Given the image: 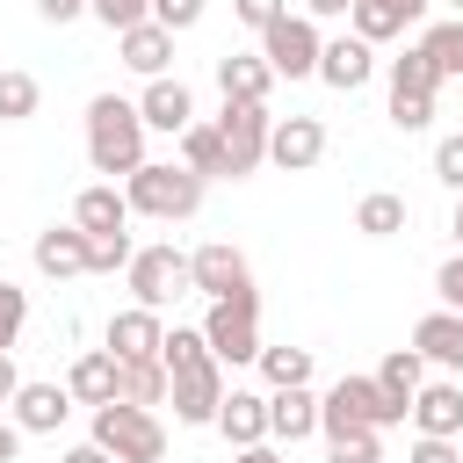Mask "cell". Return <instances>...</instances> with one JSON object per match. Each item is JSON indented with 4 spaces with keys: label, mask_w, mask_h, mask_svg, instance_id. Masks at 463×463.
Masks as SVG:
<instances>
[{
    "label": "cell",
    "mask_w": 463,
    "mask_h": 463,
    "mask_svg": "<svg viewBox=\"0 0 463 463\" xmlns=\"http://www.w3.org/2000/svg\"><path fill=\"white\" fill-rule=\"evenodd\" d=\"M87 14H94L101 29H130V22L152 14V0H87Z\"/></svg>",
    "instance_id": "cell-37"
},
{
    "label": "cell",
    "mask_w": 463,
    "mask_h": 463,
    "mask_svg": "<svg viewBox=\"0 0 463 463\" xmlns=\"http://www.w3.org/2000/svg\"><path fill=\"white\" fill-rule=\"evenodd\" d=\"M36 275H51V282H72V275H87V232L80 224H51V232H36Z\"/></svg>",
    "instance_id": "cell-20"
},
{
    "label": "cell",
    "mask_w": 463,
    "mask_h": 463,
    "mask_svg": "<svg viewBox=\"0 0 463 463\" xmlns=\"http://www.w3.org/2000/svg\"><path fill=\"white\" fill-rule=\"evenodd\" d=\"M203 174H188L181 159H145L137 174H123V203H130V217H159V224H181V217H195L203 210Z\"/></svg>",
    "instance_id": "cell-3"
},
{
    "label": "cell",
    "mask_w": 463,
    "mask_h": 463,
    "mask_svg": "<svg viewBox=\"0 0 463 463\" xmlns=\"http://www.w3.org/2000/svg\"><path fill=\"white\" fill-rule=\"evenodd\" d=\"M203 7H210V0H152V22L181 36V29H195V22H203Z\"/></svg>",
    "instance_id": "cell-38"
},
{
    "label": "cell",
    "mask_w": 463,
    "mask_h": 463,
    "mask_svg": "<svg viewBox=\"0 0 463 463\" xmlns=\"http://www.w3.org/2000/svg\"><path fill=\"white\" fill-rule=\"evenodd\" d=\"M36 14H43L51 29H65V22H80V14H87V0H36Z\"/></svg>",
    "instance_id": "cell-44"
},
{
    "label": "cell",
    "mask_w": 463,
    "mask_h": 463,
    "mask_svg": "<svg viewBox=\"0 0 463 463\" xmlns=\"http://www.w3.org/2000/svg\"><path fill=\"white\" fill-rule=\"evenodd\" d=\"M181 166H188V174H203V181H217V174L232 181L224 130H217V123H188V130H181Z\"/></svg>",
    "instance_id": "cell-26"
},
{
    "label": "cell",
    "mask_w": 463,
    "mask_h": 463,
    "mask_svg": "<svg viewBox=\"0 0 463 463\" xmlns=\"http://www.w3.org/2000/svg\"><path fill=\"white\" fill-rule=\"evenodd\" d=\"M427 383V362H420V347H391L383 362H376V391L391 398V405H412V391Z\"/></svg>",
    "instance_id": "cell-27"
},
{
    "label": "cell",
    "mask_w": 463,
    "mask_h": 463,
    "mask_svg": "<svg viewBox=\"0 0 463 463\" xmlns=\"http://www.w3.org/2000/svg\"><path fill=\"white\" fill-rule=\"evenodd\" d=\"M405 463H463V449H456V441H441V434H420V441L405 449Z\"/></svg>",
    "instance_id": "cell-43"
},
{
    "label": "cell",
    "mask_w": 463,
    "mask_h": 463,
    "mask_svg": "<svg viewBox=\"0 0 463 463\" xmlns=\"http://www.w3.org/2000/svg\"><path fill=\"white\" fill-rule=\"evenodd\" d=\"M449 232H456V253H463V188H456V210H449Z\"/></svg>",
    "instance_id": "cell-50"
},
{
    "label": "cell",
    "mask_w": 463,
    "mask_h": 463,
    "mask_svg": "<svg viewBox=\"0 0 463 463\" xmlns=\"http://www.w3.org/2000/svg\"><path fill=\"white\" fill-rule=\"evenodd\" d=\"M253 362H260L268 391H282V383H311V347H260Z\"/></svg>",
    "instance_id": "cell-33"
},
{
    "label": "cell",
    "mask_w": 463,
    "mask_h": 463,
    "mask_svg": "<svg viewBox=\"0 0 463 463\" xmlns=\"http://www.w3.org/2000/svg\"><path fill=\"white\" fill-rule=\"evenodd\" d=\"M311 80H326L333 94L369 87V80H376V43H362L354 29H347V36H333V43H318V72H311Z\"/></svg>",
    "instance_id": "cell-12"
},
{
    "label": "cell",
    "mask_w": 463,
    "mask_h": 463,
    "mask_svg": "<svg viewBox=\"0 0 463 463\" xmlns=\"http://www.w3.org/2000/svg\"><path fill=\"white\" fill-rule=\"evenodd\" d=\"M232 449H253V441H268V391H232L224 383V405H217V420H210Z\"/></svg>",
    "instance_id": "cell-19"
},
{
    "label": "cell",
    "mask_w": 463,
    "mask_h": 463,
    "mask_svg": "<svg viewBox=\"0 0 463 463\" xmlns=\"http://www.w3.org/2000/svg\"><path fill=\"white\" fill-rule=\"evenodd\" d=\"M159 362H166V405L181 427H210L217 405H224V362L203 347V326H174L159 340Z\"/></svg>",
    "instance_id": "cell-1"
},
{
    "label": "cell",
    "mask_w": 463,
    "mask_h": 463,
    "mask_svg": "<svg viewBox=\"0 0 463 463\" xmlns=\"http://www.w3.org/2000/svg\"><path fill=\"white\" fill-rule=\"evenodd\" d=\"M326 463H383V434L376 427H347V434H326Z\"/></svg>",
    "instance_id": "cell-34"
},
{
    "label": "cell",
    "mask_w": 463,
    "mask_h": 463,
    "mask_svg": "<svg viewBox=\"0 0 463 463\" xmlns=\"http://www.w3.org/2000/svg\"><path fill=\"white\" fill-rule=\"evenodd\" d=\"M232 463H282V456H275V449H268V441H253V449H239V456H232Z\"/></svg>",
    "instance_id": "cell-49"
},
{
    "label": "cell",
    "mask_w": 463,
    "mask_h": 463,
    "mask_svg": "<svg viewBox=\"0 0 463 463\" xmlns=\"http://www.w3.org/2000/svg\"><path fill=\"white\" fill-rule=\"evenodd\" d=\"M14 456H22V427L0 412V463H14Z\"/></svg>",
    "instance_id": "cell-46"
},
{
    "label": "cell",
    "mask_w": 463,
    "mask_h": 463,
    "mask_svg": "<svg viewBox=\"0 0 463 463\" xmlns=\"http://www.w3.org/2000/svg\"><path fill=\"white\" fill-rule=\"evenodd\" d=\"M456 14H463V0H456Z\"/></svg>",
    "instance_id": "cell-51"
},
{
    "label": "cell",
    "mask_w": 463,
    "mask_h": 463,
    "mask_svg": "<svg viewBox=\"0 0 463 463\" xmlns=\"http://www.w3.org/2000/svg\"><path fill=\"white\" fill-rule=\"evenodd\" d=\"M391 123L412 137V130H427V123H434V101H420V94H391Z\"/></svg>",
    "instance_id": "cell-39"
},
{
    "label": "cell",
    "mask_w": 463,
    "mask_h": 463,
    "mask_svg": "<svg viewBox=\"0 0 463 463\" xmlns=\"http://www.w3.org/2000/svg\"><path fill=\"white\" fill-rule=\"evenodd\" d=\"M159 340H166V318L145 311V304H130V311H116V318L101 326V347H109L116 362H145V354H159Z\"/></svg>",
    "instance_id": "cell-14"
},
{
    "label": "cell",
    "mask_w": 463,
    "mask_h": 463,
    "mask_svg": "<svg viewBox=\"0 0 463 463\" xmlns=\"http://www.w3.org/2000/svg\"><path fill=\"white\" fill-rule=\"evenodd\" d=\"M43 109V87H36V72H14V65H0V123H29Z\"/></svg>",
    "instance_id": "cell-30"
},
{
    "label": "cell",
    "mask_w": 463,
    "mask_h": 463,
    "mask_svg": "<svg viewBox=\"0 0 463 463\" xmlns=\"http://www.w3.org/2000/svg\"><path fill=\"white\" fill-rule=\"evenodd\" d=\"M116 58L137 72V80H159L166 65H174V29H159L152 14L145 22H130V29H116Z\"/></svg>",
    "instance_id": "cell-15"
},
{
    "label": "cell",
    "mask_w": 463,
    "mask_h": 463,
    "mask_svg": "<svg viewBox=\"0 0 463 463\" xmlns=\"http://www.w3.org/2000/svg\"><path fill=\"white\" fill-rule=\"evenodd\" d=\"M137 116H145V130H166V137H181V130L195 123V94H188L174 72H159V80H145V94H137Z\"/></svg>",
    "instance_id": "cell-16"
},
{
    "label": "cell",
    "mask_w": 463,
    "mask_h": 463,
    "mask_svg": "<svg viewBox=\"0 0 463 463\" xmlns=\"http://www.w3.org/2000/svg\"><path fill=\"white\" fill-rule=\"evenodd\" d=\"M318 159H326V123H318V116H275V123H268V166L304 174V166H318Z\"/></svg>",
    "instance_id": "cell-11"
},
{
    "label": "cell",
    "mask_w": 463,
    "mask_h": 463,
    "mask_svg": "<svg viewBox=\"0 0 463 463\" xmlns=\"http://www.w3.org/2000/svg\"><path fill=\"white\" fill-rule=\"evenodd\" d=\"M22 391V369H14V347H0V405Z\"/></svg>",
    "instance_id": "cell-45"
},
{
    "label": "cell",
    "mask_w": 463,
    "mask_h": 463,
    "mask_svg": "<svg viewBox=\"0 0 463 463\" xmlns=\"http://www.w3.org/2000/svg\"><path fill=\"white\" fill-rule=\"evenodd\" d=\"M58 463H116V456H109V449H94V441H80V449H65Z\"/></svg>",
    "instance_id": "cell-48"
},
{
    "label": "cell",
    "mask_w": 463,
    "mask_h": 463,
    "mask_svg": "<svg viewBox=\"0 0 463 463\" xmlns=\"http://www.w3.org/2000/svg\"><path fill=\"white\" fill-rule=\"evenodd\" d=\"M420 14H427V0H354V7H347V22H354L362 43L405 36V22H420Z\"/></svg>",
    "instance_id": "cell-23"
},
{
    "label": "cell",
    "mask_w": 463,
    "mask_h": 463,
    "mask_svg": "<svg viewBox=\"0 0 463 463\" xmlns=\"http://www.w3.org/2000/svg\"><path fill=\"white\" fill-rule=\"evenodd\" d=\"M188 289H203L210 304L217 297H253V268H246V253L232 239H210V246L188 253Z\"/></svg>",
    "instance_id": "cell-10"
},
{
    "label": "cell",
    "mask_w": 463,
    "mask_h": 463,
    "mask_svg": "<svg viewBox=\"0 0 463 463\" xmlns=\"http://www.w3.org/2000/svg\"><path fill=\"white\" fill-rule=\"evenodd\" d=\"M116 398H123V405H166V362H159V354L116 362Z\"/></svg>",
    "instance_id": "cell-28"
},
{
    "label": "cell",
    "mask_w": 463,
    "mask_h": 463,
    "mask_svg": "<svg viewBox=\"0 0 463 463\" xmlns=\"http://www.w3.org/2000/svg\"><path fill=\"white\" fill-rule=\"evenodd\" d=\"M72 224H80L87 239H101V232H130V203H123V188H116V181L80 188V195H72Z\"/></svg>",
    "instance_id": "cell-22"
},
{
    "label": "cell",
    "mask_w": 463,
    "mask_h": 463,
    "mask_svg": "<svg viewBox=\"0 0 463 463\" xmlns=\"http://www.w3.org/2000/svg\"><path fill=\"white\" fill-rule=\"evenodd\" d=\"M65 391H72V405H109V398H116V354H109V347H87V354L72 362Z\"/></svg>",
    "instance_id": "cell-25"
},
{
    "label": "cell",
    "mask_w": 463,
    "mask_h": 463,
    "mask_svg": "<svg viewBox=\"0 0 463 463\" xmlns=\"http://www.w3.org/2000/svg\"><path fill=\"white\" fill-rule=\"evenodd\" d=\"M434 297H441L449 311H463V253H449V260L434 268Z\"/></svg>",
    "instance_id": "cell-41"
},
{
    "label": "cell",
    "mask_w": 463,
    "mask_h": 463,
    "mask_svg": "<svg viewBox=\"0 0 463 463\" xmlns=\"http://www.w3.org/2000/svg\"><path fill=\"white\" fill-rule=\"evenodd\" d=\"M405 195H391V188H376V195H362V210H354V232L362 239H398L405 232Z\"/></svg>",
    "instance_id": "cell-29"
},
{
    "label": "cell",
    "mask_w": 463,
    "mask_h": 463,
    "mask_svg": "<svg viewBox=\"0 0 463 463\" xmlns=\"http://www.w3.org/2000/svg\"><path fill=\"white\" fill-rule=\"evenodd\" d=\"M405 412H412V427H420V434L456 441V434H463V376H434V383H420Z\"/></svg>",
    "instance_id": "cell-13"
},
{
    "label": "cell",
    "mask_w": 463,
    "mask_h": 463,
    "mask_svg": "<svg viewBox=\"0 0 463 463\" xmlns=\"http://www.w3.org/2000/svg\"><path fill=\"white\" fill-rule=\"evenodd\" d=\"M130 232H101V239H87V275H116V268H130Z\"/></svg>",
    "instance_id": "cell-35"
},
{
    "label": "cell",
    "mask_w": 463,
    "mask_h": 463,
    "mask_svg": "<svg viewBox=\"0 0 463 463\" xmlns=\"http://www.w3.org/2000/svg\"><path fill=\"white\" fill-rule=\"evenodd\" d=\"M232 14H239V22L253 29V36H260V29L275 22V14H289V0H232Z\"/></svg>",
    "instance_id": "cell-42"
},
{
    "label": "cell",
    "mask_w": 463,
    "mask_h": 463,
    "mask_svg": "<svg viewBox=\"0 0 463 463\" xmlns=\"http://www.w3.org/2000/svg\"><path fill=\"white\" fill-rule=\"evenodd\" d=\"M268 87H275V72H268L260 51H224L217 58V94L224 101H268Z\"/></svg>",
    "instance_id": "cell-24"
},
{
    "label": "cell",
    "mask_w": 463,
    "mask_h": 463,
    "mask_svg": "<svg viewBox=\"0 0 463 463\" xmlns=\"http://www.w3.org/2000/svg\"><path fill=\"white\" fill-rule=\"evenodd\" d=\"M434 181H441V188H463V130L434 145Z\"/></svg>",
    "instance_id": "cell-40"
},
{
    "label": "cell",
    "mask_w": 463,
    "mask_h": 463,
    "mask_svg": "<svg viewBox=\"0 0 463 463\" xmlns=\"http://www.w3.org/2000/svg\"><path fill=\"white\" fill-rule=\"evenodd\" d=\"M318 22L311 14H275L268 29H260V58H268V72L275 80H311L318 72Z\"/></svg>",
    "instance_id": "cell-7"
},
{
    "label": "cell",
    "mask_w": 463,
    "mask_h": 463,
    "mask_svg": "<svg viewBox=\"0 0 463 463\" xmlns=\"http://www.w3.org/2000/svg\"><path fill=\"white\" fill-rule=\"evenodd\" d=\"M347 7H354V0H304V14H311V22H340Z\"/></svg>",
    "instance_id": "cell-47"
},
{
    "label": "cell",
    "mask_w": 463,
    "mask_h": 463,
    "mask_svg": "<svg viewBox=\"0 0 463 463\" xmlns=\"http://www.w3.org/2000/svg\"><path fill=\"white\" fill-rule=\"evenodd\" d=\"M383 80H391V94H420V101H434V87H441V72L427 65V51H420V43H412L405 58H391V72H383Z\"/></svg>",
    "instance_id": "cell-32"
},
{
    "label": "cell",
    "mask_w": 463,
    "mask_h": 463,
    "mask_svg": "<svg viewBox=\"0 0 463 463\" xmlns=\"http://www.w3.org/2000/svg\"><path fill=\"white\" fill-rule=\"evenodd\" d=\"M420 51H427V65H434L441 80H463V14H456V22H434V29L420 36Z\"/></svg>",
    "instance_id": "cell-31"
},
{
    "label": "cell",
    "mask_w": 463,
    "mask_h": 463,
    "mask_svg": "<svg viewBox=\"0 0 463 463\" xmlns=\"http://www.w3.org/2000/svg\"><path fill=\"white\" fill-rule=\"evenodd\" d=\"M65 412H72V391H65V383H22V391L7 398V420H14L22 434H58Z\"/></svg>",
    "instance_id": "cell-17"
},
{
    "label": "cell",
    "mask_w": 463,
    "mask_h": 463,
    "mask_svg": "<svg viewBox=\"0 0 463 463\" xmlns=\"http://www.w3.org/2000/svg\"><path fill=\"white\" fill-rule=\"evenodd\" d=\"M87 166L109 174V181L145 166V116H137V101H123V94H94L87 101Z\"/></svg>",
    "instance_id": "cell-2"
},
{
    "label": "cell",
    "mask_w": 463,
    "mask_h": 463,
    "mask_svg": "<svg viewBox=\"0 0 463 463\" xmlns=\"http://www.w3.org/2000/svg\"><path fill=\"white\" fill-rule=\"evenodd\" d=\"M203 347L217 354V362H253L260 354V289L253 297H217L210 304V318H203Z\"/></svg>",
    "instance_id": "cell-6"
},
{
    "label": "cell",
    "mask_w": 463,
    "mask_h": 463,
    "mask_svg": "<svg viewBox=\"0 0 463 463\" xmlns=\"http://www.w3.org/2000/svg\"><path fill=\"white\" fill-rule=\"evenodd\" d=\"M268 101H224L217 130H224V159H232V181H246L253 166H268Z\"/></svg>",
    "instance_id": "cell-8"
},
{
    "label": "cell",
    "mask_w": 463,
    "mask_h": 463,
    "mask_svg": "<svg viewBox=\"0 0 463 463\" xmlns=\"http://www.w3.org/2000/svg\"><path fill=\"white\" fill-rule=\"evenodd\" d=\"M94 449H109L116 463H159L166 456V420L152 405L109 398V405H94Z\"/></svg>",
    "instance_id": "cell-4"
},
{
    "label": "cell",
    "mask_w": 463,
    "mask_h": 463,
    "mask_svg": "<svg viewBox=\"0 0 463 463\" xmlns=\"http://www.w3.org/2000/svg\"><path fill=\"white\" fill-rule=\"evenodd\" d=\"M123 275H130V297H137L145 311H166V304L188 289V253H174V246H137Z\"/></svg>",
    "instance_id": "cell-9"
},
{
    "label": "cell",
    "mask_w": 463,
    "mask_h": 463,
    "mask_svg": "<svg viewBox=\"0 0 463 463\" xmlns=\"http://www.w3.org/2000/svg\"><path fill=\"white\" fill-rule=\"evenodd\" d=\"M29 326V289L22 282H0V347H14Z\"/></svg>",
    "instance_id": "cell-36"
},
{
    "label": "cell",
    "mask_w": 463,
    "mask_h": 463,
    "mask_svg": "<svg viewBox=\"0 0 463 463\" xmlns=\"http://www.w3.org/2000/svg\"><path fill=\"white\" fill-rule=\"evenodd\" d=\"M268 434H275V441H304V434H318V391H311V383H282V391H268Z\"/></svg>",
    "instance_id": "cell-21"
},
{
    "label": "cell",
    "mask_w": 463,
    "mask_h": 463,
    "mask_svg": "<svg viewBox=\"0 0 463 463\" xmlns=\"http://www.w3.org/2000/svg\"><path fill=\"white\" fill-rule=\"evenodd\" d=\"M412 347H420V362H434L441 376H463V311H427L420 326H412Z\"/></svg>",
    "instance_id": "cell-18"
},
{
    "label": "cell",
    "mask_w": 463,
    "mask_h": 463,
    "mask_svg": "<svg viewBox=\"0 0 463 463\" xmlns=\"http://www.w3.org/2000/svg\"><path fill=\"white\" fill-rule=\"evenodd\" d=\"M405 420V405H391L383 391H376V376H340L326 398H318V434H347V427H398Z\"/></svg>",
    "instance_id": "cell-5"
}]
</instances>
